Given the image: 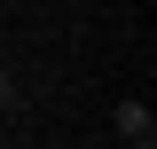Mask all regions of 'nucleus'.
Here are the masks:
<instances>
[{
	"instance_id": "obj_1",
	"label": "nucleus",
	"mask_w": 157,
	"mask_h": 149,
	"mask_svg": "<svg viewBox=\"0 0 157 149\" xmlns=\"http://www.w3.org/2000/svg\"><path fill=\"white\" fill-rule=\"evenodd\" d=\"M118 141H134V149H149V141H157L149 102H118Z\"/></svg>"
}]
</instances>
